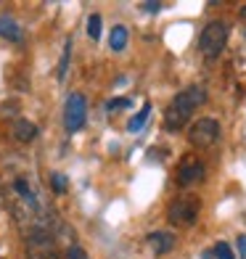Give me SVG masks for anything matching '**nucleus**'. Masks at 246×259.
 I'll use <instances>...</instances> for the list:
<instances>
[{
    "label": "nucleus",
    "instance_id": "nucleus-10",
    "mask_svg": "<svg viewBox=\"0 0 246 259\" xmlns=\"http://www.w3.org/2000/svg\"><path fill=\"white\" fill-rule=\"evenodd\" d=\"M0 37L8 42H21L24 34H21V27L11 16H0Z\"/></svg>",
    "mask_w": 246,
    "mask_h": 259
},
{
    "label": "nucleus",
    "instance_id": "nucleus-12",
    "mask_svg": "<svg viewBox=\"0 0 246 259\" xmlns=\"http://www.w3.org/2000/svg\"><path fill=\"white\" fill-rule=\"evenodd\" d=\"M148 114H151V103H143V109H140L133 119L127 122V130H130V133H140V130H143V124L148 122Z\"/></svg>",
    "mask_w": 246,
    "mask_h": 259
},
{
    "label": "nucleus",
    "instance_id": "nucleus-13",
    "mask_svg": "<svg viewBox=\"0 0 246 259\" xmlns=\"http://www.w3.org/2000/svg\"><path fill=\"white\" fill-rule=\"evenodd\" d=\"M51 188H53V193H66L69 191V178L64 172H51Z\"/></svg>",
    "mask_w": 246,
    "mask_h": 259
},
{
    "label": "nucleus",
    "instance_id": "nucleus-14",
    "mask_svg": "<svg viewBox=\"0 0 246 259\" xmlns=\"http://www.w3.org/2000/svg\"><path fill=\"white\" fill-rule=\"evenodd\" d=\"M88 34L93 40H101V16L98 14H90V19H88Z\"/></svg>",
    "mask_w": 246,
    "mask_h": 259
},
{
    "label": "nucleus",
    "instance_id": "nucleus-18",
    "mask_svg": "<svg viewBox=\"0 0 246 259\" xmlns=\"http://www.w3.org/2000/svg\"><path fill=\"white\" fill-rule=\"evenodd\" d=\"M66 259H90L88 251L82 249V246H69L66 249Z\"/></svg>",
    "mask_w": 246,
    "mask_h": 259
},
{
    "label": "nucleus",
    "instance_id": "nucleus-7",
    "mask_svg": "<svg viewBox=\"0 0 246 259\" xmlns=\"http://www.w3.org/2000/svg\"><path fill=\"white\" fill-rule=\"evenodd\" d=\"M204 178H207V167H204L201 159L185 156V159L180 161V167H178V185H180V188L198 185V183H204Z\"/></svg>",
    "mask_w": 246,
    "mask_h": 259
},
{
    "label": "nucleus",
    "instance_id": "nucleus-4",
    "mask_svg": "<svg viewBox=\"0 0 246 259\" xmlns=\"http://www.w3.org/2000/svg\"><path fill=\"white\" fill-rule=\"evenodd\" d=\"M188 140L193 148H212L220 140V122L215 116H201L188 130Z\"/></svg>",
    "mask_w": 246,
    "mask_h": 259
},
{
    "label": "nucleus",
    "instance_id": "nucleus-8",
    "mask_svg": "<svg viewBox=\"0 0 246 259\" xmlns=\"http://www.w3.org/2000/svg\"><path fill=\"white\" fill-rule=\"evenodd\" d=\"M175 246H178V238H175V233H170V230H156V233L146 235V249L154 256H164V254L175 251Z\"/></svg>",
    "mask_w": 246,
    "mask_h": 259
},
{
    "label": "nucleus",
    "instance_id": "nucleus-1",
    "mask_svg": "<svg viewBox=\"0 0 246 259\" xmlns=\"http://www.w3.org/2000/svg\"><path fill=\"white\" fill-rule=\"evenodd\" d=\"M204 103H207V90L201 85H191V88L180 90L178 96L172 98V103L164 109V130H167V133L183 130L193 116V111Z\"/></svg>",
    "mask_w": 246,
    "mask_h": 259
},
{
    "label": "nucleus",
    "instance_id": "nucleus-16",
    "mask_svg": "<svg viewBox=\"0 0 246 259\" xmlns=\"http://www.w3.org/2000/svg\"><path fill=\"white\" fill-rule=\"evenodd\" d=\"M69 53H72V40H66V48H64V58L58 64V79L66 77V66H69Z\"/></svg>",
    "mask_w": 246,
    "mask_h": 259
},
{
    "label": "nucleus",
    "instance_id": "nucleus-11",
    "mask_svg": "<svg viewBox=\"0 0 246 259\" xmlns=\"http://www.w3.org/2000/svg\"><path fill=\"white\" fill-rule=\"evenodd\" d=\"M127 40H130V32H127L125 24H116L111 29V34H109V45H111V51H116V53L127 48Z\"/></svg>",
    "mask_w": 246,
    "mask_h": 259
},
{
    "label": "nucleus",
    "instance_id": "nucleus-21",
    "mask_svg": "<svg viewBox=\"0 0 246 259\" xmlns=\"http://www.w3.org/2000/svg\"><path fill=\"white\" fill-rule=\"evenodd\" d=\"M241 16H243V19H246V6H243V8H241Z\"/></svg>",
    "mask_w": 246,
    "mask_h": 259
},
{
    "label": "nucleus",
    "instance_id": "nucleus-9",
    "mask_svg": "<svg viewBox=\"0 0 246 259\" xmlns=\"http://www.w3.org/2000/svg\"><path fill=\"white\" fill-rule=\"evenodd\" d=\"M11 133H14V138L19 140V143H32L34 138H37V127H34L29 119H19L14 122V127H11Z\"/></svg>",
    "mask_w": 246,
    "mask_h": 259
},
{
    "label": "nucleus",
    "instance_id": "nucleus-19",
    "mask_svg": "<svg viewBox=\"0 0 246 259\" xmlns=\"http://www.w3.org/2000/svg\"><path fill=\"white\" fill-rule=\"evenodd\" d=\"M140 11H148V14H156V11H161V3H140Z\"/></svg>",
    "mask_w": 246,
    "mask_h": 259
},
{
    "label": "nucleus",
    "instance_id": "nucleus-15",
    "mask_svg": "<svg viewBox=\"0 0 246 259\" xmlns=\"http://www.w3.org/2000/svg\"><path fill=\"white\" fill-rule=\"evenodd\" d=\"M217 259H236V254H233V249L225 243V241H220V243H215V251H212Z\"/></svg>",
    "mask_w": 246,
    "mask_h": 259
},
{
    "label": "nucleus",
    "instance_id": "nucleus-6",
    "mask_svg": "<svg viewBox=\"0 0 246 259\" xmlns=\"http://www.w3.org/2000/svg\"><path fill=\"white\" fill-rule=\"evenodd\" d=\"M27 251H29L32 259H53L56 256V241H53V235L45 230V228H37L27 238Z\"/></svg>",
    "mask_w": 246,
    "mask_h": 259
},
{
    "label": "nucleus",
    "instance_id": "nucleus-3",
    "mask_svg": "<svg viewBox=\"0 0 246 259\" xmlns=\"http://www.w3.org/2000/svg\"><path fill=\"white\" fill-rule=\"evenodd\" d=\"M198 211H201V201L196 196H180L167 206V220L178 228H191L198 220Z\"/></svg>",
    "mask_w": 246,
    "mask_h": 259
},
{
    "label": "nucleus",
    "instance_id": "nucleus-2",
    "mask_svg": "<svg viewBox=\"0 0 246 259\" xmlns=\"http://www.w3.org/2000/svg\"><path fill=\"white\" fill-rule=\"evenodd\" d=\"M228 45V24L225 21H209L198 34V51L207 58H217Z\"/></svg>",
    "mask_w": 246,
    "mask_h": 259
},
{
    "label": "nucleus",
    "instance_id": "nucleus-17",
    "mask_svg": "<svg viewBox=\"0 0 246 259\" xmlns=\"http://www.w3.org/2000/svg\"><path fill=\"white\" fill-rule=\"evenodd\" d=\"M130 103H133L130 98H114V101H109L106 106H103V109H106V111H116V109H127Z\"/></svg>",
    "mask_w": 246,
    "mask_h": 259
},
{
    "label": "nucleus",
    "instance_id": "nucleus-5",
    "mask_svg": "<svg viewBox=\"0 0 246 259\" xmlns=\"http://www.w3.org/2000/svg\"><path fill=\"white\" fill-rule=\"evenodd\" d=\"M88 119V98L82 93H69L64 103V127L66 133H79Z\"/></svg>",
    "mask_w": 246,
    "mask_h": 259
},
{
    "label": "nucleus",
    "instance_id": "nucleus-20",
    "mask_svg": "<svg viewBox=\"0 0 246 259\" xmlns=\"http://www.w3.org/2000/svg\"><path fill=\"white\" fill-rule=\"evenodd\" d=\"M238 251H241V259L246 256V235H238Z\"/></svg>",
    "mask_w": 246,
    "mask_h": 259
}]
</instances>
